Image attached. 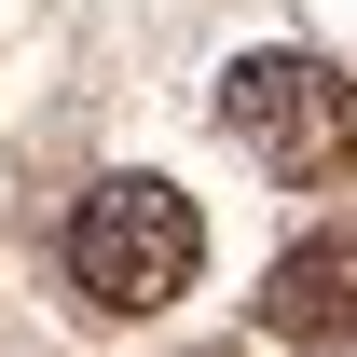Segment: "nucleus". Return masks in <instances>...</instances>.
Listing matches in <instances>:
<instances>
[{"label": "nucleus", "mask_w": 357, "mask_h": 357, "mask_svg": "<svg viewBox=\"0 0 357 357\" xmlns=\"http://www.w3.org/2000/svg\"><path fill=\"white\" fill-rule=\"evenodd\" d=\"M206 357H220V344H206Z\"/></svg>", "instance_id": "4"}, {"label": "nucleus", "mask_w": 357, "mask_h": 357, "mask_svg": "<svg viewBox=\"0 0 357 357\" xmlns=\"http://www.w3.org/2000/svg\"><path fill=\"white\" fill-rule=\"evenodd\" d=\"M220 124L261 151L275 178H344L357 165V83L316 55H234L220 69Z\"/></svg>", "instance_id": "2"}, {"label": "nucleus", "mask_w": 357, "mask_h": 357, "mask_svg": "<svg viewBox=\"0 0 357 357\" xmlns=\"http://www.w3.org/2000/svg\"><path fill=\"white\" fill-rule=\"evenodd\" d=\"M261 330H275V344H357V220L303 234V248H275V275H261Z\"/></svg>", "instance_id": "3"}, {"label": "nucleus", "mask_w": 357, "mask_h": 357, "mask_svg": "<svg viewBox=\"0 0 357 357\" xmlns=\"http://www.w3.org/2000/svg\"><path fill=\"white\" fill-rule=\"evenodd\" d=\"M192 261H206V220H192V192L178 178H96L83 206H69V289H83L96 316H151L192 289Z\"/></svg>", "instance_id": "1"}]
</instances>
